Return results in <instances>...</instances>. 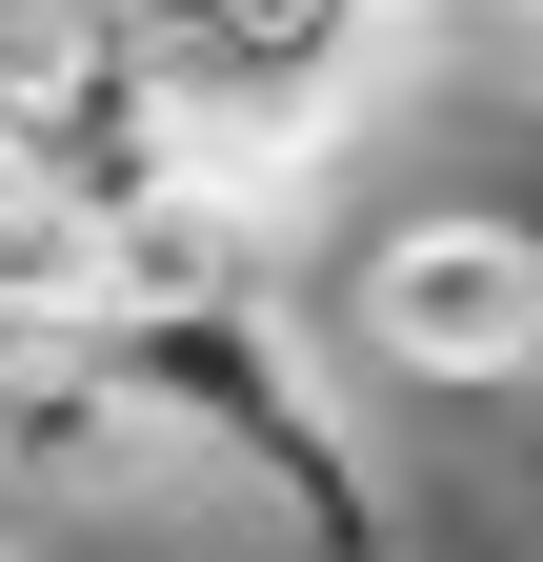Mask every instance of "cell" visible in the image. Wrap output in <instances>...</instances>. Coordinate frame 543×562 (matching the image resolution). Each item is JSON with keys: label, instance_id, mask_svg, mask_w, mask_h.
Returning a JSON list of instances; mask_svg holds the SVG:
<instances>
[{"label": "cell", "instance_id": "cell-3", "mask_svg": "<svg viewBox=\"0 0 543 562\" xmlns=\"http://www.w3.org/2000/svg\"><path fill=\"white\" fill-rule=\"evenodd\" d=\"M121 41L162 60V101H181L201 161L262 181V161H302V140L363 101V60L402 21H383V0H121Z\"/></svg>", "mask_w": 543, "mask_h": 562}, {"label": "cell", "instance_id": "cell-1", "mask_svg": "<svg viewBox=\"0 0 543 562\" xmlns=\"http://www.w3.org/2000/svg\"><path fill=\"white\" fill-rule=\"evenodd\" d=\"M101 362H121V422H142L162 462L242 482V522H282L302 562L383 542V462H363L343 382L302 362V322L262 302V281L242 302H101Z\"/></svg>", "mask_w": 543, "mask_h": 562}, {"label": "cell", "instance_id": "cell-4", "mask_svg": "<svg viewBox=\"0 0 543 562\" xmlns=\"http://www.w3.org/2000/svg\"><path fill=\"white\" fill-rule=\"evenodd\" d=\"M363 562H402V542H363Z\"/></svg>", "mask_w": 543, "mask_h": 562}, {"label": "cell", "instance_id": "cell-2", "mask_svg": "<svg viewBox=\"0 0 543 562\" xmlns=\"http://www.w3.org/2000/svg\"><path fill=\"white\" fill-rule=\"evenodd\" d=\"M343 362L402 382V402H523L543 382V222H503V201L383 222L363 302H343Z\"/></svg>", "mask_w": 543, "mask_h": 562}]
</instances>
